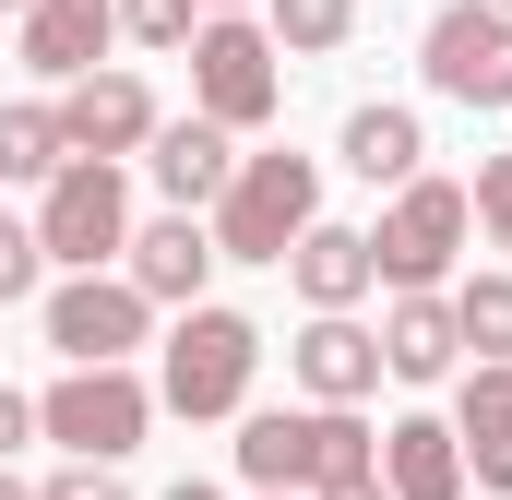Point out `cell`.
Listing matches in <instances>:
<instances>
[{
  "label": "cell",
  "mask_w": 512,
  "mask_h": 500,
  "mask_svg": "<svg viewBox=\"0 0 512 500\" xmlns=\"http://www.w3.org/2000/svg\"><path fill=\"white\" fill-rule=\"evenodd\" d=\"M382 465V429L358 405H262L239 417V477L262 500H322L334 477H370Z\"/></svg>",
  "instance_id": "6da1fadb"
},
{
  "label": "cell",
  "mask_w": 512,
  "mask_h": 500,
  "mask_svg": "<svg viewBox=\"0 0 512 500\" xmlns=\"http://www.w3.org/2000/svg\"><path fill=\"white\" fill-rule=\"evenodd\" d=\"M251 370H262V322H239V310L203 298L155 346V405L167 417H251Z\"/></svg>",
  "instance_id": "7a4b0ae2"
},
{
  "label": "cell",
  "mask_w": 512,
  "mask_h": 500,
  "mask_svg": "<svg viewBox=\"0 0 512 500\" xmlns=\"http://www.w3.org/2000/svg\"><path fill=\"white\" fill-rule=\"evenodd\" d=\"M203 227H215V262H286L322 227V167L310 155H239V179Z\"/></svg>",
  "instance_id": "3957f363"
},
{
  "label": "cell",
  "mask_w": 512,
  "mask_h": 500,
  "mask_svg": "<svg viewBox=\"0 0 512 500\" xmlns=\"http://www.w3.org/2000/svg\"><path fill=\"white\" fill-rule=\"evenodd\" d=\"M465 239H477L465 179H405L382 203V227H370V274H382L393 298H453V250Z\"/></svg>",
  "instance_id": "277c9868"
},
{
  "label": "cell",
  "mask_w": 512,
  "mask_h": 500,
  "mask_svg": "<svg viewBox=\"0 0 512 500\" xmlns=\"http://www.w3.org/2000/svg\"><path fill=\"white\" fill-rule=\"evenodd\" d=\"M286 108V60H274V36H262L251 12H215L203 36H191V120H215L227 143L262 131Z\"/></svg>",
  "instance_id": "5b68a950"
},
{
  "label": "cell",
  "mask_w": 512,
  "mask_h": 500,
  "mask_svg": "<svg viewBox=\"0 0 512 500\" xmlns=\"http://www.w3.org/2000/svg\"><path fill=\"white\" fill-rule=\"evenodd\" d=\"M36 429L72 465H120V453H143V429H155V381L143 370H60L36 393Z\"/></svg>",
  "instance_id": "8992f818"
},
{
  "label": "cell",
  "mask_w": 512,
  "mask_h": 500,
  "mask_svg": "<svg viewBox=\"0 0 512 500\" xmlns=\"http://www.w3.org/2000/svg\"><path fill=\"white\" fill-rule=\"evenodd\" d=\"M36 250H48L60 274H108L131 250V179L96 167V155H72V167L36 191Z\"/></svg>",
  "instance_id": "52a82bcc"
},
{
  "label": "cell",
  "mask_w": 512,
  "mask_h": 500,
  "mask_svg": "<svg viewBox=\"0 0 512 500\" xmlns=\"http://www.w3.org/2000/svg\"><path fill=\"white\" fill-rule=\"evenodd\" d=\"M417 72H429V96L441 108H512V12L489 0H453V12H429V36H417Z\"/></svg>",
  "instance_id": "ba28073f"
},
{
  "label": "cell",
  "mask_w": 512,
  "mask_h": 500,
  "mask_svg": "<svg viewBox=\"0 0 512 500\" xmlns=\"http://www.w3.org/2000/svg\"><path fill=\"white\" fill-rule=\"evenodd\" d=\"M143 334H155V310H143L131 274H60V286H48V346H60V370H131Z\"/></svg>",
  "instance_id": "9c48e42d"
},
{
  "label": "cell",
  "mask_w": 512,
  "mask_h": 500,
  "mask_svg": "<svg viewBox=\"0 0 512 500\" xmlns=\"http://www.w3.org/2000/svg\"><path fill=\"white\" fill-rule=\"evenodd\" d=\"M48 108H60V143H72V155H96V167L143 155V143H155V120H167L143 72H84V84H72V96H48Z\"/></svg>",
  "instance_id": "30bf717a"
},
{
  "label": "cell",
  "mask_w": 512,
  "mask_h": 500,
  "mask_svg": "<svg viewBox=\"0 0 512 500\" xmlns=\"http://www.w3.org/2000/svg\"><path fill=\"white\" fill-rule=\"evenodd\" d=\"M120 274L143 286V310H203V274H215V227H203V215H155V227H131Z\"/></svg>",
  "instance_id": "8fae6325"
},
{
  "label": "cell",
  "mask_w": 512,
  "mask_h": 500,
  "mask_svg": "<svg viewBox=\"0 0 512 500\" xmlns=\"http://www.w3.org/2000/svg\"><path fill=\"white\" fill-rule=\"evenodd\" d=\"M143 167H155L167 215H215V203H227V179H239V143H227L215 120H155Z\"/></svg>",
  "instance_id": "7c38bea8"
},
{
  "label": "cell",
  "mask_w": 512,
  "mask_h": 500,
  "mask_svg": "<svg viewBox=\"0 0 512 500\" xmlns=\"http://www.w3.org/2000/svg\"><path fill=\"white\" fill-rule=\"evenodd\" d=\"M286 370H298L310 405H370V393H382V334H370L358 310H334V322H310V334L286 346Z\"/></svg>",
  "instance_id": "4fadbf2b"
},
{
  "label": "cell",
  "mask_w": 512,
  "mask_h": 500,
  "mask_svg": "<svg viewBox=\"0 0 512 500\" xmlns=\"http://www.w3.org/2000/svg\"><path fill=\"white\" fill-rule=\"evenodd\" d=\"M108 36H120V0H36V12H24V72L72 96V84L108 60Z\"/></svg>",
  "instance_id": "5bb4252c"
},
{
  "label": "cell",
  "mask_w": 512,
  "mask_h": 500,
  "mask_svg": "<svg viewBox=\"0 0 512 500\" xmlns=\"http://www.w3.org/2000/svg\"><path fill=\"white\" fill-rule=\"evenodd\" d=\"M382 489L393 500H465V441H453V417H393L382 429Z\"/></svg>",
  "instance_id": "9a60e30c"
},
{
  "label": "cell",
  "mask_w": 512,
  "mask_h": 500,
  "mask_svg": "<svg viewBox=\"0 0 512 500\" xmlns=\"http://www.w3.org/2000/svg\"><path fill=\"white\" fill-rule=\"evenodd\" d=\"M286 274H298V298H310V322H334V310H358L382 274H370V227H310V239L286 250Z\"/></svg>",
  "instance_id": "2e32d148"
},
{
  "label": "cell",
  "mask_w": 512,
  "mask_h": 500,
  "mask_svg": "<svg viewBox=\"0 0 512 500\" xmlns=\"http://www.w3.org/2000/svg\"><path fill=\"white\" fill-rule=\"evenodd\" d=\"M334 155H346L370 191H405V179H429V131H417V108H358Z\"/></svg>",
  "instance_id": "e0dca14e"
},
{
  "label": "cell",
  "mask_w": 512,
  "mask_h": 500,
  "mask_svg": "<svg viewBox=\"0 0 512 500\" xmlns=\"http://www.w3.org/2000/svg\"><path fill=\"white\" fill-rule=\"evenodd\" d=\"M453 441H465V477H477V489H512V370H477V381H465Z\"/></svg>",
  "instance_id": "ac0fdd59"
},
{
  "label": "cell",
  "mask_w": 512,
  "mask_h": 500,
  "mask_svg": "<svg viewBox=\"0 0 512 500\" xmlns=\"http://www.w3.org/2000/svg\"><path fill=\"white\" fill-rule=\"evenodd\" d=\"M453 358H465L453 346V298H393L382 310V370L393 381H441Z\"/></svg>",
  "instance_id": "d6986e66"
},
{
  "label": "cell",
  "mask_w": 512,
  "mask_h": 500,
  "mask_svg": "<svg viewBox=\"0 0 512 500\" xmlns=\"http://www.w3.org/2000/svg\"><path fill=\"white\" fill-rule=\"evenodd\" d=\"M60 167H72V143H60V108H48V96L0 108V179H36V191H48Z\"/></svg>",
  "instance_id": "ffe728a7"
},
{
  "label": "cell",
  "mask_w": 512,
  "mask_h": 500,
  "mask_svg": "<svg viewBox=\"0 0 512 500\" xmlns=\"http://www.w3.org/2000/svg\"><path fill=\"white\" fill-rule=\"evenodd\" d=\"M453 346H477V370H512V274L453 286Z\"/></svg>",
  "instance_id": "44dd1931"
},
{
  "label": "cell",
  "mask_w": 512,
  "mask_h": 500,
  "mask_svg": "<svg viewBox=\"0 0 512 500\" xmlns=\"http://www.w3.org/2000/svg\"><path fill=\"white\" fill-rule=\"evenodd\" d=\"M262 36H274V60H322L358 36V0H262Z\"/></svg>",
  "instance_id": "7402d4cb"
},
{
  "label": "cell",
  "mask_w": 512,
  "mask_h": 500,
  "mask_svg": "<svg viewBox=\"0 0 512 500\" xmlns=\"http://www.w3.org/2000/svg\"><path fill=\"white\" fill-rule=\"evenodd\" d=\"M120 36H131V48H191L203 12H191V0H120Z\"/></svg>",
  "instance_id": "603a6c76"
},
{
  "label": "cell",
  "mask_w": 512,
  "mask_h": 500,
  "mask_svg": "<svg viewBox=\"0 0 512 500\" xmlns=\"http://www.w3.org/2000/svg\"><path fill=\"white\" fill-rule=\"evenodd\" d=\"M36 274H48V250H36V215H0V310H12V298H36Z\"/></svg>",
  "instance_id": "cb8c5ba5"
},
{
  "label": "cell",
  "mask_w": 512,
  "mask_h": 500,
  "mask_svg": "<svg viewBox=\"0 0 512 500\" xmlns=\"http://www.w3.org/2000/svg\"><path fill=\"white\" fill-rule=\"evenodd\" d=\"M465 215L512 250V155H477V179H465Z\"/></svg>",
  "instance_id": "d4e9b609"
},
{
  "label": "cell",
  "mask_w": 512,
  "mask_h": 500,
  "mask_svg": "<svg viewBox=\"0 0 512 500\" xmlns=\"http://www.w3.org/2000/svg\"><path fill=\"white\" fill-rule=\"evenodd\" d=\"M36 500H131V489H120V465H60Z\"/></svg>",
  "instance_id": "484cf974"
},
{
  "label": "cell",
  "mask_w": 512,
  "mask_h": 500,
  "mask_svg": "<svg viewBox=\"0 0 512 500\" xmlns=\"http://www.w3.org/2000/svg\"><path fill=\"white\" fill-rule=\"evenodd\" d=\"M24 441H36V393H12V381H0V465H12Z\"/></svg>",
  "instance_id": "4316f807"
},
{
  "label": "cell",
  "mask_w": 512,
  "mask_h": 500,
  "mask_svg": "<svg viewBox=\"0 0 512 500\" xmlns=\"http://www.w3.org/2000/svg\"><path fill=\"white\" fill-rule=\"evenodd\" d=\"M322 500H393V489H382V465H370V477H334Z\"/></svg>",
  "instance_id": "83f0119b"
},
{
  "label": "cell",
  "mask_w": 512,
  "mask_h": 500,
  "mask_svg": "<svg viewBox=\"0 0 512 500\" xmlns=\"http://www.w3.org/2000/svg\"><path fill=\"white\" fill-rule=\"evenodd\" d=\"M191 12H203V24H215V12H251V0H191Z\"/></svg>",
  "instance_id": "f1b7e54d"
},
{
  "label": "cell",
  "mask_w": 512,
  "mask_h": 500,
  "mask_svg": "<svg viewBox=\"0 0 512 500\" xmlns=\"http://www.w3.org/2000/svg\"><path fill=\"white\" fill-rule=\"evenodd\" d=\"M0 500H36V489H24V477H12V465H0Z\"/></svg>",
  "instance_id": "f546056e"
},
{
  "label": "cell",
  "mask_w": 512,
  "mask_h": 500,
  "mask_svg": "<svg viewBox=\"0 0 512 500\" xmlns=\"http://www.w3.org/2000/svg\"><path fill=\"white\" fill-rule=\"evenodd\" d=\"M167 500H215V489H203V477H179V489H167Z\"/></svg>",
  "instance_id": "4dcf8cb0"
},
{
  "label": "cell",
  "mask_w": 512,
  "mask_h": 500,
  "mask_svg": "<svg viewBox=\"0 0 512 500\" xmlns=\"http://www.w3.org/2000/svg\"><path fill=\"white\" fill-rule=\"evenodd\" d=\"M0 12H12V24H24V12H36V0H0Z\"/></svg>",
  "instance_id": "1f68e13d"
},
{
  "label": "cell",
  "mask_w": 512,
  "mask_h": 500,
  "mask_svg": "<svg viewBox=\"0 0 512 500\" xmlns=\"http://www.w3.org/2000/svg\"><path fill=\"white\" fill-rule=\"evenodd\" d=\"M489 12H512V0H489Z\"/></svg>",
  "instance_id": "d6a6232c"
}]
</instances>
